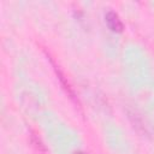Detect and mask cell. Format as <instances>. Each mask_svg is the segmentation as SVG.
<instances>
[{"label":"cell","instance_id":"cell-1","mask_svg":"<svg viewBox=\"0 0 154 154\" xmlns=\"http://www.w3.org/2000/svg\"><path fill=\"white\" fill-rule=\"evenodd\" d=\"M48 59H49V61H51V64H52V66H53V69H54V72H55V75H57V78L59 79V82H60L63 89L65 90L66 95L71 99V101H72L75 105H77V107H81V103H79L78 97H77V95H76V93H75V89L71 87L70 82H69L67 78L65 77V73L61 71V69L59 67V65L55 64V61L53 60V58L48 57Z\"/></svg>","mask_w":154,"mask_h":154},{"label":"cell","instance_id":"cell-2","mask_svg":"<svg viewBox=\"0 0 154 154\" xmlns=\"http://www.w3.org/2000/svg\"><path fill=\"white\" fill-rule=\"evenodd\" d=\"M105 22L108 26V29L113 32H122L124 29V24L119 16L114 11H108L105 14Z\"/></svg>","mask_w":154,"mask_h":154},{"label":"cell","instance_id":"cell-3","mask_svg":"<svg viewBox=\"0 0 154 154\" xmlns=\"http://www.w3.org/2000/svg\"><path fill=\"white\" fill-rule=\"evenodd\" d=\"M31 141H32V143H35V147H36L38 150H45V146H43V143L40 141V138H37V137L35 136V134L31 135Z\"/></svg>","mask_w":154,"mask_h":154},{"label":"cell","instance_id":"cell-4","mask_svg":"<svg viewBox=\"0 0 154 154\" xmlns=\"http://www.w3.org/2000/svg\"><path fill=\"white\" fill-rule=\"evenodd\" d=\"M73 154H88V153H85V152H83V150H77V152H75Z\"/></svg>","mask_w":154,"mask_h":154}]
</instances>
